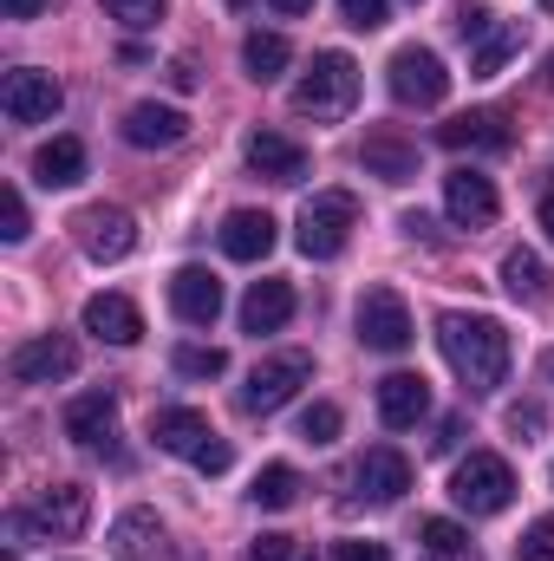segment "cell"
<instances>
[{"mask_svg": "<svg viewBox=\"0 0 554 561\" xmlns=\"http://www.w3.org/2000/svg\"><path fill=\"white\" fill-rule=\"evenodd\" d=\"M183 379H222L229 373V353L222 346H176V359H170Z\"/></svg>", "mask_w": 554, "mask_h": 561, "instance_id": "cell-31", "label": "cell"}, {"mask_svg": "<svg viewBox=\"0 0 554 561\" xmlns=\"http://www.w3.org/2000/svg\"><path fill=\"white\" fill-rule=\"evenodd\" d=\"M249 503H255V510H293V503H300V470H293V463H268V470L255 477Z\"/></svg>", "mask_w": 554, "mask_h": 561, "instance_id": "cell-29", "label": "cell"}, {"mask_svg": "<svg viewBox=\"0 0 554 561\" xmlns=\"http://www.w3.org/2000/svg\"><path fill=\"white\" fill-rule=\"evenodd\" d=\"M170 85H176V92H196V66H189V59H176V66H170Z\"/></svg>", "mask_w": 554, "mask_h": 561, "instance_id": "cell-45", "label": "cell"}, {"mask_svg": "<svg viewBox=\"0 0 554 561\" xmlns=\"http://www.w3.org/2000/svg\"><path fill=\"white\" fill-rule=\"evenodd\" d=\"M118 26H131V33H143V26H157L163 20V0H99Z\"/></svg>", "mask_w": 554, "mask_h": 561, "instance_id": "cell-33", "label": "cell"}, {"mask_svg": "<svg viewBox=\"0 0 554 561\" xmlns=\"http://www.w3.org/2000/svg\"><path fill=\"white\" fill-rule=\"evenodd\" d=\"M549 379H554V346H549Z\"/></svg>", "mask_w": 554, "mask_h": 561, "instance_id": "cell-48", "label": "cell"}, {"mask_svg": "<svg viewBox=\"0 0 554 561\" xmlns=\"http://www.w3.org/2000/svg\"><path fill=\"white\" fill-rule=\"evenodd\" d=\"M359 163H366V176H379V183H412L417 176V144L392 138V131H372L366 150H359Z\"/></svg>", "mask_w": 554, "mask_h": 561, "instance_id": "cell-24", "label": "cell"}, {"mask_svg": "<svg viewBox=\"0 0 554 561\" xmlns=\"http://www.w3.org/2000/svg\"><path fill=\"white\" fill-rule=\"evenodd\" d=\"M339 405H326V399H320V405H307V412H300V437H307V444H333V437H339Z\"/></svg>", "mask_w": 554, "mask_h": 561, "instance_id": "cell-34", "label": "cell"}, {"mask_svg": "<svg viewBox=\"0 0 554 561\" xmlns=\"http://www.w3.org/2000/svg\"><path fill=\"white\" fill-rule=\"evenodd\" d=\"M275 13H313V0H268Z\"/></svg>", "mask_w": 554, "mask_h": 561, "instance_id": "cell-46", "label": "cell"}, {"mask_svg": "<svg viewBox=\"0 0 554 561\" xmlns=\"http://www.w3.org/2000/svg\"><path fill=\"white\" fill-rule=\"evenodd\" d=\"M339 13H346V26H359V33H372V26H385V20H392V7H385V0H339Z\"/></svg>", "mask_w": 554, "mask_h": 561, "instance_id": "cell-38", "label": "cell"}, {"mask_svg": "<svg viewBox=\"0 0 554 561\" xmlns=\"http://www.w3.org/2000/svg\"><path fill=\"white\" fill-rule=\"evenodd\" d=\"M353 105H359V66H353V53H320L313 72L293 85V112L313 118V125H339Z\"/></svg>", "mask_w": 554, "mask_h": 561, "instance_id": "cell-2", "label": "cell"}, {"mask_svg": "<svg viewBox=\"0 0 554 561\" xmlns=\"http://www.w3.org/2000/svg\"><path fill=\"white\" fill-rule=\"evenodd\" d=\"M412 490V457L392 450V444H372L359 463H353V496L359 503H399Z\"/></svg>", "mask_w": 554, "mask_h": 561, "instance_id": "cell-11", "label": "cell"}, {"mask_svg": "<svg viewBox=\"0 0 554 561\" xmlns=\"http://www.w3.org/2000/svg\"><path fill=\"white\" fill-rule=\"evenodd\" d=\"M353 327H359V346H372V353H405L417 340L412 307H405L399 287H366L359 307H353Z\"/></svg>", "mask_w": 554, "mask_h": 561, "instance_id": "cell-5", "label": "cell"}, {"mask_svg": "<svg viewBox=\"0 0 554 561\" xmlns=\"http://www.w3.org/2000/svg\"><path fill=\"white\" fill-rule=\"evenodd\" d=\"M399 229H405L412 242H430V249H437V222H430L424 209H412V216H399Z\"/></svg>", "mask_w": 554, "mask_h": 561, "instance_id": "cell-42", "label": "cell"}, {"mask_svg": "<svg viewBox=\"0 0 554 561\" xmlns=\"http://www.w3.org/2000/svg\"><path fill=\"white\" fill-rule=\"evenodd\" d=\"M33 176L46 183V190H72L79 176H85V144L79 138H53L33 150Z\"/></svg>", "mask_w": 554, "mask_h": 561, "instance_id": "cell-25", "label": "cell"}, {"mask_svg": "<svg viewBox=\"0 0 554 561\" xmlns=\"http://www.w3.org/2000/svg\"><path fill=\"white\" fill-rule=\"evenodd\" d=\"M189 138V118L176 112V105H157V99H143L125 112V144H138V150H170V144Z\"/></svg>", "mask_w": 554, "mask_h": 561, "instance_id": "cell-18", "label": "cell"}, {"mask_svg": "<svg viewBox=\"0 0 554 561\" xmlns=\"http://www.w3.org/2000/svg\"><path fill=\"white\" fill-rule=\"evenodd\" d=\"M503 287H509L516 300H549V268H542V255H535V249H509V255H503Z\"/></svg>", "mask_w": 554, "mask_h": 561, "instance_id": "cell-27", "label": "cell"}, {"mask_svg": "<svg viewBox=\"0 0 554 561\" xmlns=\"http://www.w3.org/2000/svg\"><path fill=\"white\" fill-rule=\"evenodd\" d=\"M379 419L392 431H412L417 419H430V386L424 373H385L379 379Z\"/></svg>", "mask_w": 554, "mask_h": 561, "instance_id": "cell-20", "label": "cell"}, {"mask_svg": "<svg viewBox=\"0 0 554 561\" xmlns=\"http://www.w3.org/2000/svg\"><path fill=\"white\" fill-rule=\"evenodd\" d=\"M489 26H496V13H489L483 0H457V7H450V33H457L463 46H476Z\"/></svg>", "mask_w": 554, "mask_h": 561, "instance_id": "cell-32", "label": "cell"}, {"mask_svg": "<svg viewBox=\"0 0 554 561\" xmlns=\"http://www.w3.org/2000/svg\"><path fill=\"white\" fill-rule=\"evenodd\" d=\"M443 209H450V222H457V229H470V236H476V229H489V222H496V209H503V203H496V183H489L483 170H450V176H443Z\"/></svg>", "mask_w": 554, "mask_h": 561, "instance_id": "cell-12", "label": "cell"}, {"mask_svg": "<svg viewBox=\"0 0 554 561\" xmlns=\"http://www.w3.org/2000/svg\"><path fill=\"white\" fill-rule=\"evenodd\" d=\"M242 157H249V170L268 176V183H300V176H307V150L293 138H280V131H249Z\"/></svg>", "mask_w": 554, "mask_h": 561, "instance_id": "cell-17", "label": "cell"}, {"mask_svg": "<svg viewBox=\"0 0 554 561\" xmlns=\"http://www.w3.org/2000/svg\"><path fill=\"white\" fill-rule=\"evenodd\" d=\"M509 431H516V437H542V431H549V412H542L535 399H516V405H509Z\"/></svg>", "mask_w": 554, "mask_h": 561, "instance_id": "cell-39", "label": "cell"}, {"mask_svg": "<svg viewBox=\"0 0 554 561\" xmlns=\"http://www.w3.org/2000/svg\"><path fill=\"white\" fill-rule=\"evenodd\" d=\"M516 561H554V516H535L516 542Z\"/></svg>", "mask_w": 554, "mask_h": 561, "instance_id": "cell-37", "label": "cell"}, {"mask_svg": "<svg viewBox=\"0 0 554 561\" xmlns=\"http://www.w3.org/2000/svg\"><path fill=\"white\" fill-rule=\"evenodd\" d=\"M437 346H443L450 373H457L476 399L509 379V353H516V346H509V327L489 320V313H443V320H437Z\"/></svg>", "mask_w": 554, "mask_h": 561, "instance_id": "cell-1", "label": "cell"}, {"mask_svg": "<svg viewBox=\"0 0 554 561\" xmlns=\"http://www.w3.org/2000/svg\"><path fill=\"white\" fill-rule=\"evenodd\" d=\"M150 437H157V450H170V457H203L209 444H216V431H209V419L203 412H189V405H163L157 419H150Z\"/></svg>", "mask_w": 554, "mask_h": 561, "instance_id": "cell-16", "label": "cell"}, {"mask_svg": "<svg viewBox=\"0 0 554 561\" xmlns=\"http://www.w3.org/2000/svg\"><path fill=\"white\" fill-rule=\"evenodd\" d=\"M85 523H92V490H85V483H53V490H39L33 529H46L53 542H72V536H85Z\"/></svg>", "mask_w": 554, "mask_h": 561, "instance_id": "cell-13", "label": "cell"}, {"mask_svg": "<svg viewBox=\"0 0 554 561\" xmlns=\"http://www.w3.org/2000/svg\"><path fill=\"white\" fill-rule=\"evenodd\" d=\"M46 7H53V0H0V13H7V20H39Z\"/></svg>", "mask_w": 554, "mask_h": 561, "instance_id": "cell-43", "label": "cell"}, {"mask_svg": "<svg viewBox=\"0 0 554 561\" xmlns=\"http://www.w3.org/2000/svg\"><path fill=\"white\" fill-rule=\"evenodd\" d=\"M307 379H313V359H307V353H275V359H262V366L249 373V386H242V412L268 419V412H280Z\"/></svg>", "mask_w": 554, "mask_h": 561, "instance_id": "cell-7", "label": "cell"}, {"mask_svg": "<svg viewBox=\"0 0 554 561\" xmlns=\"http://www.w3.org/2000/svg\"><path fill=\"white\" fill-rule=\"evenodd\" d=\"M72 236H79V249H85L92 262H125V255L138 249V222H131V209H112V203L79 209V216H72Z\"/></svg>", "mask_w": 554, "mask_h": 561, "instance_id": "cell-8", "label": "cell"}, {"mask_svg": "<svg viewBox=\"0 0 554 561\" xmlns=\"http://www.w3.org/2000/svg\"><path fill=\"white\" fill-rule=\"evenodd\" d=\"M249 561H293V536H255Z\"/></svg>", "mask_w": 554, "mask_h": 561, "instance_id": "cell-41", "label": "cell"}, {"mask_svg": "<svg viewBox=\"0 0 554 561\" xmlns=\"http://www.w3.org/2000/svg\"><path fill=\"white\" fill-rule=\"evenodd\" d=\"M275 249V216L268 209H229L222 216V255L229 262H262Z\"/></svg>", "mask_w": 554, "mask_h": 561, "instance_id": "cell-21", "label": "cell"}, {"mask_svg": "<svg viewBox=\"0 0 554 561\" xmlns=\"http://www.w3.org/2000/svg\"><path fill=\"white\" fill-rule=\"evenodd\" d=\"M353 229H359V196L353 190H313L300 222H293V242L307 262H333L353 242Z\"/></svg>", "mask_w": 554, "mask_h": 561, "instance_id": "cell-3", "label": "cell"}, {"mask_svg": "<svg viewBox=\"0 0 554 561\" xmlns=\"http://www.w3.org/2000/svg\"><path fill=\"white\" fill-rule=\"evenodd\" d=\"M287 320H293V287L287 280H255L242 294V327L249 333H280Z\"/></svg>", "mask_w": 554, "mask_h": 561, "instance_id": "cell-23", "label": "cell"}, {"mask_svg": "<svg viewBox=\"0 0 554 561\" xmlns=\"http://www.w3.org/2000/svg\"><path fill=\"white\" fill-rule=\"evenodd\" d=\"M522 46H529V33H522L516 20H496V26L476 39V53H470V72H476V79H496V72H503V66H509Z\"/></svg>", "mask_w": 554, "mask_h": 561, "instance_id": "cell-26", "label": "cell"}, {"mask_svg": "<svg viewBox=\"0 0 554 561\" xmlns=\"http://www.w3.org/2000/svg\"><path fill=\"white\" fill-rule=\"evenodd\" d=\"M7 373H13L20 386H59V379H72V373H79V346H72L66 333H39V340L13 346Z\"/></svg>", "mask_w": 554, "mask_h": 561, "instance_id": "cell-9", "label": "cell"}, {"mask_svg": "<svg viewBox=\"0 0 554 561\" xmlns=\"http://www.w3.org/2000/svg\"><path fill=\"white\" fill-rule=\"evenodd\" d=\"M170 307H176L183 327H216V313H222V280L209 275V268H176V275H170Z\"/></svg>", "mask_w": 554, "mask_h": 561, "instance_id": "cell-15", "label": "cell"}, {"mask_svg": "<svg viewBox=\"0 0 554 561\" xmlns=\"http://www.w3.org/2000/svg\"><path fill=\"white\" fill-rule=\"evenodd\" d=\"M542 7H549V13H554V0H542Z\"/></svg>", "mask_w": 554, "mask_h": 561, "instance_id": "cell-50", "label": "cell"}, {"mask_svg": "<svg viewBox=\"0 0 554 561\" xmlns=\"http://www.w3.org/2000/svg\"><path fill=\"white\" fill-rule=\"evenodd\" d=\"M85 333L105 340V346H138L143 313L125 300V294H92V300H85Z\"/></svg>", "mask_w": 554, "mask_h": 561, "instance_id": "cell-19", "label": "cell"}, {"mask_svg": "<svg viewBox=\"0 0 554 561\" xmlns=\"http://www.w3.org/2000/svg\"><path fill=\"white\" fill-rule=\"evenodd\" d=\"M417 536H424V549H430V556H463V549H470V536H463L457 523H443V516H430Z\"/></svg>", "mask_w": 554, "mask_h": 561, "instance_id": "cell-36", "label": "cell"}, {"mask_svg": "<svg viewBox=\"0 0 554 561\" xmlns=\"http://www.w3.org/2000/svg\"><path fill=\"white\" fill-rule=\"evenodd\" d=\"M385 85H392V99L412 105V112H430V105L450 99V72H443V59H437L430 46H399L392 66H385Z\"/></svg>", "mask_w": 554, "mask_h": 561, "instance_id": "cell-6", "label": "cell"}, {"mask_svg": "<svg viewBox=\"0 0 554 561\" xmlns=\"http://www.w3.org/2000/svg\"><path fill=\"white\" fill-rule=\"evenodd\" d=\"M229 7H249V0H229Z\"/></svg>", "mask_w": 554, "mask_h": 561, "instance_id": "cell-49", "label": "cell"}, {"mask_svg": "<svg viewBox=\"0 0 554 561\" xmlns=\"http://www.w3.org/2000/svg\"><path fill=\"white\" fill-rule=\"evenodd\" d=\"M112 431H118V399L112 386H92L66 405V437L85 444V450H112Z\"/></svg>", "mask_w": 554, "mask_h": 561, "instance_id": "cell-14", "label": "cell"}, {"mask_svg": "<svg viewBox=\"0 0 554 561\" xmlns=\"http://www.w3.org/2000/svg\"><path fill=\"white\" fill-rule=\"evenodd\" d=\"M443 150H509V118L503 112H463L437 131Z\"/></svg>", "mask_w": 554, "mask_h": 561, "instance_id": "cell-22", "label": "cell"}, {"mask_svg": "<svg viewBox=\"0 0 554 561\" xmlns=\"http://www.w3.org/2000/svg\"><path fill=\"white\" fill-rule=\"evenodd\" d=\"M542 229H549V242H554V190L542 196Z\"/></svg>", "mask_w": 554, "mask_h": 561, "instance_id": "cell-47", "label": "cell"}, {"mask_svg": "<svg viewBox=\"0 0 554 561\" xmlns=\"http://www.w3.org/2000/svg\"><path fill=\"white\" fill-rule=\"evenodd\" d=\"M287 59H293V46H287L280 33H249V39H242V66H249V79H262V85L287 72Z\"/></svg>", "mask_w": 554, "mask_h": 561, "instance_id": "cell-28", "label": "cell"}, {"mask_svg": "<svg viewBox=\"0 0 554 561\" xmlns=\"http://www.w3.org/2000/svg\"><path fill=\"white\" fill-rule=\"evenodd\" d=\"M59 105H66V92H59V79H53V72L20 66V72H7V85H0V112H7L13 125H46Z\"/></svg>", "mask_w": 554, "mask_h": 561, "instance_id": "cell-10", "label": "cell"}, {"mask_svg": "<svg viewBox=\"0 0 554 561\" xmlns=\"http://www.w3.org/2000/svg\"><path fill=\"white\" fill-rule=\"evenodd\" d=\"M112 542H118L125 556H138V549H157V542H163V523H157L150 510H125V516L112 523Z\"/></svg>", "mask_w": 554, "mask_h": 561, "instance_id": "cell-30", "label": "cell"}, {"mask_svg": "<svg viewBox=\"0 0 554 561\" xmlns=\"http://www.w3.org/2000/svg\"><path fill=\"white\" fill-rule=\"evenodd\" d=\"M333 561H392V556H385V542H359V536H346V542H333Z\"/></svg>", "mask_w": 554, "mask_h": 561, "instance_id": "cell-40", "label": "cell"}, {"mask_svg": "<svg viewBox=\"0 0 554 561\" xmlns=\"http://www.w3.org/2000/svg\"><path fill=\"white\" fill-rule=\"evenodd\" d=\"M457 437H463V419H443V424H437V437H430V450H450Z\"/></svg>", "mask_w": 554, "mask_h": 561, "instance_id": "cell-44", "label": "cell"}, {"mask_svg": "<svg viewBox=\"0 0 554 561\" xmlns=\"http://www.w3.org/2000/svg\"><path fill=\"white\" fill-rule=\"evenodd\" d=\"M26 229H33V222H26V196L7 183V190H0V242H26Z\"/></svg>", "mask_w": 554, "mask_h": 561, "instance_id": "cell-35", "label": "cell"}, {"mask_svg": "<svg viewBox=\"0 0 554 561\" xmlns=\"http://www.w3.org/2000/svg\"><path fill=\"white\" fill-rule=\"evenodd\" d=\"M516 496V470L496 457V450H470L457 470H450V503L463 516H503Z\"/></svg>", "mask_w": 554, "mask_h": 561, "instance_id": "cell-4", "label": "cell"}]
</instances>
